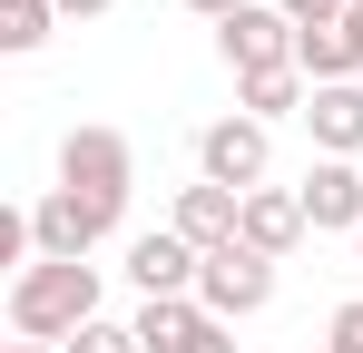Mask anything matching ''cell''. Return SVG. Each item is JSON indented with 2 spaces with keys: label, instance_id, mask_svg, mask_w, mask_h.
<instances>
[{
  "label": "cell",
  "instance_id": "6da1fadb",
  "mask_svg": "<svg viewBox=\"0 0 363 353\" xmlns=\"http://www.w3.org/2000/svg\"><path fill=\"white\" fill-rule=\"evenodd\" d=\"M99 285H108V265H60V255H40L30 275H10V334H20V344H69V334H89V324H99Z\"/></svg>",
  "mask_w": 363,
  "mask_h": 353
},
{
  "label": "cell",
  "instance_id": "7a4b0ae2",
  "mask_svg": "<svg viewBox=\"0 0 363 353\" xmlns=\"http://www.w3.org/2000/svg\"><path fill=\"white\" fill-rule=\"evenodd\" d=\"M60 186H69V196H89L99 216H128V196H138V147H128V128L79 118V128L60 138Z\"/></svg>",
  "mask_w": 363,
  "mask_h": 353
},
{
  "label": "cell",
  "instance_id": "3957f363",
  "mask_svg": "<svg viewBox=\"0 0 363 353\" xmlns=\"http://www.w3.org/2000/svg\"><path fill=\"white\" fill-rule=\"evenodd\" d=\"M265 167H275V128H255L245 108H226V118H206V128H196V176H206V186L255 196Z\"/></svg>",
  "mask_w": 363,
  "mask_h": 353
},
{
  "label": "cell",
  "instance_id": "277c9868",
  "mask_svg": "<svg viewBox=\"0 0 363 353\" xmlns=\"http://www.w3.org/2000/svg\"><path fill=\"white\" fill-rule=\"evenodd\" d=\"M196 304H206L216 324H255V314L275 304V255H255V245H216V255L196 265Z\"/></svg>",
  "mask_w": 363,
  "mask_h": 353
},
{
  "label": "cell",
  "instance_id": "5b68a950",
  "mask_svg": "<svg viewBox=\"0 0 363 353\" xmlns=\"http://www.w3.org/2000/svg\"><path fill=\"white\" fill-rule=\"evenodd\" d=\"M108 235H118V216H99V206H89V196H69V186H50V196L30 206V245H40V255H60V265H89Z\"/></svg>",
  "mask_w": 363,
  "mask_h": 353
},
{
  "label": "cell",
  "instance_id": "8992f818",
  "mask_svg": "<svg viewBox=\"0 0 363 353\" xmlns=\"http://www.w3.org/2000/svg\"><path fill=\"white\" fill-rule=\"evenodd\" d=\"M216 59H226L236 79H265V69H295V20H285L275 0H255V10H236V20L216 30Z\"/></svg>",
  "mask_w": 363,
  "mask_h": 353
},
{
  "label": "cell",
  "instance_id": "52a82bcc",
  "mask_svg": "<svg viewBox=\"0 0 363 353\" xmlns=\"http://www.w3.org/2000/svg\"><path fill=\"white\" fill-rule=\"evenodd\" d=\"M295 196H304V226L314 235H363V167L354 157H314L295 176Z\"/></svg>",
  "mask_w": 363,
  "mask_h": 353
},
{
  "label": "cell",
  "instance_id": "ba28073f",
  "mask_svg": "<svg viewBox=\"0 0 363 353\" xmlns=\"http://www.w3.org/2000/svg\"><path fill=\"white\" fill-rule=\"evenodd\" d=\"M196 245H186L177 226H147V235H128V285H138V304H157V294H196Z\"/></svg>",
  "mask_w": 363,
  "mask_h": 353
},
{
  "label": "cell",
  "instance_id": "9c48e42d",
  "mask_svg": "<svg viewBox=\"0 0 363 353\" xmlns=\"http://www.w3.org/2000/svg\"><path fill=\"white\" fill-rule=\"evenodd\" d=\"M304 235H314V226H304V196H295V186H255V196H245L236 245H255V255H275V265H285Z\"/></svg>",
  "mask_w": 363,
  "mask_h": 353
},
{
  "label": "cell",
  "instance_id": "30bf717a",
  "mask_svg": "<svg viewBox=\"0 0 363 353\" xmlns=\"http://www.w3.org/2000/svg\"><path fill=\"white\" fill-rule=\"evenodd\" d=\"M167 226H177L196 255H216V245H236L245 196H226V186H206V176H196V186H177V216H167Z\"/></svg>",
  "mask_w": 363,
  "mask_h": 353
},
{
  "label": "cell",
  "instance_id": "8fae6325",
  "mask_svg": "<svg viewBox=\"0 0 363 353\" xmlns=\"http://www.w3.org/2000/svg\"><path fill=\"white\" fill-rule=\"evenodd\" d=\"M304 138H314V157H363V79L314 89L304 99Z\"/></svg>",
  "mask_w": 363,
  "mask_h": 353
},
{
  "label": "cell",
  "instance_id": "7c38bea8",
  "mask_svg": "<svg viewBox=\"0 0 363 353\" xmlns=\"http://www.w3.org/2000/svg\"><path fill=\"white\" fill-rule=\"evenodd\" d=\"M295 69L314 79V89H344V79H363V40L344 30V20H324V30H295Z\"/></svg>",
  "mask_w": 363,
  "mask_h": 353
},
{
  "label": "cell",
  "instance_id": "4fadbf2b",
  "mask_svg": "<svg viewBox=\"0 0 363 353\" xmlns=\"http://www.w3.org/2000/svg\"><path fill=\"white\" fill-rule=\"evenodd\" d=\"M304 99H314V79H304V69H265V79H236V108L255 118V128H275V118H304Z\"/></svg>",
  "mask_w": 363,
  "mask_h": 353
},
{
  "label": "cell",
  "instance_id": "5bb4252c",
  "mask_svg": "<svg viewBox=\"0 0 363 353\" xmlns=\"http://www.w3.org/2000/svg\"><path fill=\"white\" fill-rule=\"evenodd\" d=\"M50 30H60V0H0V50L10 59H30Z\"/></svg>",
  "mask_w": 363,
  "mask_h": 353
},
{
  "label": "cell",
  "instance_id": "9a60e30c",
  "mask_svg": "<svg viewBox=\"0 0 363 353\" xmlns=\"http://www.w3.org/2000/svg\"><path fill=\"white\" fill-rule=\"evenodd\" d=\"M60 353H147V344H138V324H118V314H99V324H89V334H69Z\"/></svg>",
  "mask_w": 363,
  "mask_h": 353
},
{
  "label": "cell",
  "instance_id": "2e32d148",
  "mask_svg": "<svg viewBox=\"0 0 363 353\" xmlns=\"http://www.w3.org/2000/svg\"><path fill=\"white\" fill-rule=\"evenodd\" d=\"M167 353H236V324H216V314H196V324H186V334H177Z\"/></svg>",
  "mask_w": 363,
  "mask_h": 353
},
{
  "label": "cell",
  "instance_id": "e0dca14e",
  "mask_svg": "<svg viewBox=\"0 0 363 353\" xmlns=\"http://www.w3.org/2000/svg\"><path fill=\"white\" fill-rule=\"evenodd\" d=\"M324 353H363V294H354V304H334V324H324Z\"/></svg>",
  "mask_w": 363,
  "mask_h": 353
},
{
  "label": "cell",
  "instance_id": "ac0fdd59",
  "mask_svg": "<svg viewBox=\"0 0 363 353\" xmlns=\"http://www.w3.org/2000/svg\"><path fill=\"white\" fill-rule=\"evenodd\" d=\"M275 10H285V20H295V30H324V20H344V10H354V0H275Z\"/></svg>",
  "mask_w": 363,
  "mask_h": 353
},
{
  "label": "cell",
  "instance_id": "d6986e66",
  "mask_svg": "<svg viewBox=\"0 0 363 353\" xmlns=\"http://www.w3.org/2000/svg\"><path fill=\"white\" fill-rule=\"evenodd\" d=\"M186 10H196V20H216V30H226V20H236V10H255V0H186Z\"/></svg>",
  "mask_w": 363,
  "mask_h": 353
},
{
  "label": "cell",
  "instance_id": "ffe728a7",
  "mask_svg": "<svg viewBox=\"0 0 363 353\" xmlns=\"http://www.w3.org/2000/svg\"><path fill=\"white\" fill-rule=\"evenodd\" d=\"M99 10H118V0H60V20H99Z\"/></svg>",
  "mask_w": 363,
  "mask_h": 353
},
{
  "label": "cell",
  "instance_id": "44dd1931",
  "mask_svg": "<svg viewBox=\"0 0 363 353\" xmlns=\"http://www.w3.org/2000/svg\"><path fill=\"white\" fill-rule=\"evenodd\" d=\"M344 30H354V40H363V0H354V10H344Z\"/></svg>",
  "mask_w": 363,
  "mask_h": 353
},
{
  "label": "cell",
  "instance_id": "7402d4cb",
  "mask_svg": "<svg viewBox=\"0 0 363 353\" xmlns=\"http://www.w3.org/2000/svg\"><path fill=\"white\" fill-rule=\"evenodd\" d=\"M10 353H60V344H10Z\"/></svg>",
  "mask_w": 363,
  "mask_h": 353
},
{
  "label": "cell",
  "instance_id": "603a6c76",
  "mask_svg": "<svg viewBox=\"0 0 363 353\" xmlns=\"http://www.w3.org/2000/svg\"><path fill=\"white\" fill-rule=\"evenodd\" d=\"M354 255H363V235H354Z\"/></svg>",
  "mask_w": 363,
  "mask_h": 353
}]
</instances>
